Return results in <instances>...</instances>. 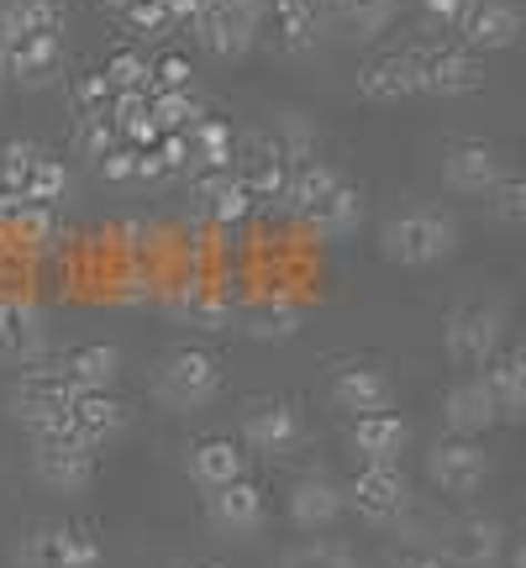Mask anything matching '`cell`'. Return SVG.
I'll return each instance as SVG.
<instances>
[{
	"label": "cell",
	"mask_w": 526,
	"mask_h": 568,
	"mask_svg": "<svg viewBox=\"0 0 526 568\" xmlns=\"http://www.w3.org/2000/svg\"><path fill=\"white\" fill-rule=\"evenodd\" d=\"M295 332H301V311L295 305H259L247 316V337H259V343H284Z\"/></svg>",
	"instance_id": "36"
},
{
	"label": "cell",
	"mask_w": 526,
	"mask_h": 568,
	"mask_svg": "<svg viewBox=\"0 0 526 568\" xmlns=\"http://www.w3.org/2000/svg\"><path fill=\"white\" fill-rule=\"evenodd\" d=\"M184 468H190V479H195L201 489H222V485H232V479H243L247 474V453H243L237 437H226V432H205V437L190 443Z\"/></svg>",
	"instance_id": "17"
},
{
	"label": "cell",
	"mask_w": 526,
	"mask_h": 568,
	"mask_svg": "<svg viewBox=\"0 0 526 568\" xmlns=\"http://www.w3.org/2000/svg\"><path fill=\"white\" fill-rule=\"evenodd\" d=\"M148 74H159V90H184V84H190V69H184V59H163L159 69H148Z\"/></svg>",
	"instance_id": "44"
},
{
	"label": "cell",
	"mask_w": 526,
	"mask_h": 568,
	"mask_svg": "<svg viewBox=\"0 0 526 568\" xmlns=\"http://www.w3.org/2000/svg\"><path fill=\"white\" fill-rule=\"evenodd\" d=\"M426 479L443 489V495H474V489H485L489 479V453L479 447V437H453L447 432L443 443L426 453Z\"/></svg>",
	"instance_id": "12"
},
{
	"label": "cell",
	"mask_w": 526,
	"mask_h": 568,
	"mask_svg": "<svg viewBox=\"0 0 526 568\" xmlns=\"http://www.w3.org/2000/svg\"><path fill=\"white\" fill-rule=\"evenodd\" d=\"M195 211H201L205 222H243L247 211H253V201H247L243 180H232L226 169H216V174L195 180Z\"/></svg>",
	"instance_id": "31"
},
{
	"label": "cell",
	"mask_w": 526,
	"mask_h": 568,
	"mask_svg": "<svg viewBox=\"0 0 526 568\" xmlns=\"http://www.w3.org/2000/svg\"><path fill=\"white\" fill-rule=\"evenodd\" d=\"M184 316H190L195 326H205V332H216V326H222L232 311H226L222 301H211V295H195V301L184 305Z\"/></svg>",
	"instance_id": "42"
},
{
	"label": "cell",
	"mask_w": 526,
	"mask_h": 568,
	"mask_svg": "<svg viewBox=\"0 0 526 568\" xmlns=\"http://www.w3.org/2000/svg\"><path fill=\"white\" fill-rule=\"evenodd\" d=\"M184 148H190V163H201L205 174H216L232 159V132L222 122H195L184 132Z\"/></svg>",
	"instance_id": "34"
},
{
	"label": "cell",
	"mask_w": 526,
	"mask_h": 568,
	"mask_svg": "<svg viewBox=\"0 0 526 568\" xmlns=\"http://www.w3.org/2000/svg\"><path fill=\"white\" fill-rule=\"evenodd\" d=\"M42 343H48V326H42L38 305L0 301V364H11V368L38 364Z\"/></svg>",
	"instance_id": "22"
},
{
	"label": "cell",
	"mask_w": 526,
	"mask_h": 568,
	"mask_svg": "<svg viewBox=\"0 0 526 568\" xmlns=\"http://www.w3.org/2000/svg\"><path fill=\"white\" fill-rule=\"evenodd\" d=\"M153 395H159L169 410H201L222 395V358L205 353V347H174L159 364V379H153Z\"/></svg>",
	"instance_id": "5"
},
{
	"label": "cell",
	"mask_w": 526,
	"mask_h": 568,
	"mask_svg": "<svg viewBox=\"0 0 526 568\" xmlns=\"http://www.w3.org/2000/svg\"><path fill=\"white\" fill-rule=\"evenodd\" d=\"M263 21L274 32V48H284V53H311L322 38L316 0H263Z\"/></svg>",
	"instance_id": "25"
},
{
	"label": "cell",
	"mask_w": 526,
	"mask_h": 568,
	"mask_svg": "<svg viewBox=\"0 0 526 568\" xmlns=\"http://www.w3.org/2000/svg\"><path fill=\"white\" fill-rule=\"evenodd\" d=\"M59 63H63V38H11V42H0V74L27 84V90H38V84L53 80Z\"/></svg>",
	"instance_id": "23"
},
{
	"label": "cell",
	"mask_w": 526,
	"mask_h": 568,
	"mask_svg": "<svg viewBox=\"0 0 526 568\" xmlns=\"http://www.w3.org/2000/svg\"><path fill=\"white\" fill-rule=\"evenodd\" d=\"M127 17H132V27H138L142 38H163V32L174 27L163 0H127Z\"/></svg>",
	"instance_id": "40"
},
{
	"label": "cell",
	"mask_w": 526,
	"mask_h": 568,
	"mask_svg": "<svg viewBox=\"0 0 526 568\" xmlns=\"http://www.w3.org/2000/svg\"><path fill=\"white\" fill-rule=\"evenodd\" d=\"M458 32H464L468 53H500L522 38V11H516V0H474L458 21Z\"/></svg>",
	"instance_id": "16"
},
{
	"label": "cell",
	"mask_w": 526,
	"mask_h": 568,
	"mask_svg": "<svg viewBox=\"0 0 526 568\" xmlns=\"http://www.w3.org/2000/svg\"><path fill=\"white\" fill-rule=\"evenodd\" d=\"M53 368L63 374L69 389H111L122 374V353L111 343H74Z\"/></svg>",
	"instance_id": "27"
},
{
	"label": "cell",
	"mask_w": 526,
	"mask_h": 568,
	"mask_svg": "<svg viewBox=\"0 0 526 568\" xmlns=\"http://www.w3.org/2000/svg\"><path fill=\"white\" fill-rule=\"evenodd\" d=\"M437 552L458 568H495L506 558V527L495 516H453L437 531Z\"/></svg>",
	"instance_id": "13"
},
{
	"label": "cell",
	"mask_w": 526,
	"mask_h": 568,
	"mask_svg": "<svg viewBox=\"0 0 526 568\" xmlns=\"http://www.w3.org/2000/svg\"><path fill=\"white\" fill-rule=\"evenodd\" d=\"M101 6H127V0H101Z\"/></svg>",
	"instance_id": "47"
},
{
	"label": "cell",
	"mask_w": 526,
	"mask_h": 568,
	"mask_svg": "<svg viewBox=\"0 0 526 568\" xmlns=\"http://www.w3.org/2000/svg\"><path fill=\"white\" fill-rule=\"evenodd\" d=\"M443 180L458 195H489L495 180H500V153L485 138H458L443 153Z\"/></svg>",
	"instance_id": "18"
},
{
	"label": "cell",
	"mask_w": 526,
	"mask_h": 568,
	"mask_svg": "<svg viewBox=\"0 0 526 568\" xmlns=\"http://www.w3.org/2000/svg\"><path fill=\"white\" fill-rule=\"evenodd\" d=\"M343 500L368 527H401V516L411 510V479L401 474V464H364L343 489Z\"/></svg>",
	"instance_id": "8"
},
{
	"label": "cell",
	"mask_w": 526,
	"mask_h": 568,
	"mask_svg": "<svg viewBox=\"0 0 526 568\" xmlns=\"http://www.w3.org/2000/svg\"><path fill=\"white\" fill-rule=\"evenodd\" d=\"M422 6H426V17H432V21H443V27H458L474 0H422Z\"/></svg>",
	"instance_id": "43"
},
{
	"label": "cell",
	"mask_w": 526,
	"mask_h": 568,
	"mask_svg": "<svg viewBox=\"0 0 526 568\" xmlns=\"http://www.w3.org/2000/svg\"><path fill=\"white\" fill-rule=\"evenodd\" d=\"M506 568H522V558H516V552H510V564Z\"/></svg>",
	"instance_id": "46"
},
{
	"label": "cell",
	"mask_w": 526,
	"mask_h": 568,
	"mask_svg": "<svg viewBox=\"0 0 526 568\" xmlns=\"http://www.w3.org/2000/svg\"><path fill=\"white\" fill-rule=\"evenodd\" d=\"M489 211H495V222L522 226L526 222V184L500 174V180H495V190H489Z\"/></svg>",
	"instance_id": "38"
},
{
	"label": "cell",
	"mask_w": 526,
	"mask_h": 568,
	"mask_svg": "<svg viewBox=\"0 0 526 568\" xmlns=\"http://www.w3.org/2000/svg\"><path fill=\"white\" fill-rule=\"evenodd\" d=\"M443 426L453 437H485L500 426V406L489 395L485 379H458V385L443 395Z\"/></svg>",
	"instance_id": "20"
},
{
	"label": "cell",
	"mask_w": 526,
	"mask_h": 568,
	"mask_svg": "<svg viewBox=\"0 0 526 568\" xmlns=\"http://www.w3.org/2000/svg\"><path fill=\"white\" fill-rule=\"evenodd\" d=\"M290 211H295L316 237L337 243L347 232H358V222H364V195H358V184H347L337 169L305 159L301 169H295V180H290Z\"/></svg>",
	"instance_id": "1"
},
{
	"label": "cell",
	"mask_w": 526,
	"mask_h": 568,
	"mask_svg": "<svg viewBox=\"0 0 526 568\" xmlns=\"http://www.w3.org/2000/svg\"><path fill=\"white\" fill-rule=\"evenodd\" d=\"M105 84H111V95H122V90H142L148 84V63L138 53H117V59H105Z\"/></svg>",
	"instance_id": "39"
},
{
	"label": "cell",
	"mask_w": 526,
	"mask_h": 568,
	"mask_svg": "<svg viewBox=\"0 0 526 568\" xmlns=\"http://www.w3.org/2000/svg\"><path fill=\"white\" fill-rule=\"evenodd\" d=\"M63 426L80 437V443L101 447L111 443L117 432L127 426V406L111 395V389H74V400H69V416H63Z\"/></svg>",
	"instance_id": "21"
},
{
	"label": "cell",
	"mask_w": 526,
	"mask_h": 568,
	"mask_svg": "<svg viewBox=\"0 0 526 568\" xmlns=\"http://www.w3.org/2000/svg\"><path fill=\"white\" fill-rule=\"evenodd\" d=\"M343 510H347L343 485L326 479V474H305V479H295V489H290V521L301 531H326Z\"/></svg>",
	"instance_id": "24"
},
{
	"label": "cell",
	"mask_w": 526,
	"mask_h": 568,
	"mask_svg": "<svg viewBox=\"0 0 526 568\" xmlns=\"http://www.w3.org/2000/svg\"><path fill=\"white\" fill-rule=\"evenodd\" d=\"M295 169H301V163L269 142L259 159H253V174L243 180L247 201H290V180H295Z\"/></svg>",
	"instance_id": "32"
},
{
	"label": "cell",
	"mask_w": 526,
	"mask_h": 568,
	"mask_svg": "<svg viewBox=\"0 0 526 568\" xmlns=\"http://www.w3.org/2000/svg\"><path fill=\"white\" fill-rule=\"evenodd\" d=\"M280 568H358V552L337 537H305L295 548H284Z\"/></svg>",
	"instance_id": "33"
},
{
	"label": "cell",
	"mask_w": 526,
	"mask_h": 568,
	"mask_svg": "<svg viewBox=\"0 0 526 568\" xmlns=\"http://www.w3.org/2000/svg\"><path fill=\"white\" fill-rule=\"evenodd\" d=\"M74 148H80L84 159H105V153H111V148H117V122H111V116H80V122H74Z\"/></svg>",
	"instance_id": "37"
},
{
	"label": "cell",
	"mask_w": 526,
	"mask_h": 568,
	"mask_svg": "<svg viewBox=\"0 0 526 568\" xmlns=\"http://www.w3.org/2000/svg\"><path fill=\"white\" fill-rule=\"evenodd\" d=\"M11 38H63L59 0H0V42Z\"/></svg>",
	"instance_id": "28"
},
{
	"label": "cell",
	"mask_w": 526,
	"mask_h": 568,
	"mask_svg": "<svg viewBox=\"0 0 526 568\" xmlns=\"http://www.w3.org/2000/svg\"><path fill=\"white\" fill-rule=\"evenodd\" d=\"M259 27H263V0H205L201 17H195V38L216 59H243L247 48L259 42Z\"/></svg>",
	"instance_id": "9"
},
{
	"label": "cell",
	"mask_w": 526,
	"mask_h": 568,
	"mask_svg": "<svg viewBox=\"0 0 526 568\" xmlns=\"http://www.w3.org/2000/svg\"><path fill=\"white\" fill-rule=\"evenodd\" d=\"M358 95L364 101H380V105H395L405 95H416V74H411V59L405 53H385L358 69Z\"/></svg>",
	"instance_id": "30"
},
{
	"label": "cell",
	"mask_w": 526,
	"mask_h": 568,
	"mask_svg": "<svg viewBox=\"0 0 526 568\" xmlns=\"http://www.w3.org/2000/svg\"><path fill=\"white\" fill-rule=\"evenodd\" d=\"M101 558L95 527L80 521H42L17 542V568H101Z\"/></svg>",
	"instance_id": "6"
},
{
	"label": "cell",
	"mask_w": 526,
	"mask_h": 568,
	"mask_svg": "<svg viewBox=\"0 0 526 568\" xmlns=\"http://www.w3.org/2000/svg\"><path fill=\"white\" fill-rule=\"evenodd\" d=\"M453 247H458V222H453L447 211H437V205L395 211V216L380 226V253H385L390 264L426 268V264H443Z\"/></svg>",
	"instance_id": "2"
},
{
	"label": "cell",
	"mask_w": 526,
	"mask_h": 568,
	"mask_svg": "<svg viewBox=\"0 0 526 568\" xmlns=\"http://www.w3.org/2000/svg\"><path fill=\"white\" fill-rule=\"evenodd\" d=\"M69 400H74V389L63 385L59 368H27L17 385H11V416H17V422L27 426L32 437L63 432Z\"/></svg>",
	"instance_id": "10"
},
{
	"label": "cell",
	"mask_w": 526,
	"mask_h": 568,
	"mask_svg": "<svg viewBox=\"0 0 526 568\" xmlns=\"http://www.w3.org/2000/svg\"><path fill=\"white\" fill-rule=\"evenodd\" d=\"M401 11V0H326V27L343 42H374L390 32V21Z\"/></svg>",
	"instance_id": "26"
},
{
	"label": "cell",
	"mask_w": 526,
	"mask_h": 568,
	"mask_svg": "<svg viewBox=\"0 0 526 568\" xmlns=\"http://www.w3.org/2000/svg\"><path fill=\"white\" fill-rule=\"evenodd\" d=\"M485 385L500 406V422H522L526 410V353L522 347H506L485 364Z\"/></svg>",
	"instance_id": "29"
},
{
	"label": "cell",
	"mask_w": 526,
	"mask_h": 568,
	"mask_svg": "<svg viewBox=\"0 0 526 568\" xmlns=\"http://www.w3.org/2000/svg\"><path fill=\"white\" fill-rule=\"evenodd\" d=\"M32 474L53 495H84L90 479H95V447L80 443L69 426L48 432V437H32Z\"/></svg>",
	"instance_id": "7"
},
{
	"label": "cell",
	"mask_w": 526,
	"mask_h": 568,
	"mask_svg": "<svg viewBox=\"0 0 526 568\" xmlns=\"http://www.w3.org/2000/svg\"><path fill=\"white\" fill-rule=\"evenodd\" d=\"M500 337H506V305L495 295H474V301L453 305V316L443 326V347L458 368H479L500 353Z\"/></svg>",
	"instance_id": "4"
},
{
	"label": "cell",
	"mask_w": 526,
	"mask_h": 568,
	"mask_svg": "<svg viewBox=\"0 0 526 568\" xmlns=\"http://www.w3.org/2000/svg\"><path fill=\"white\" fill-rule=\"evenodd\" d=\"M205 516H211V527L226 531V537H253L263 527V516H269V500H263V489L253 479H232L222 489H205Z\"/></svg>",
	"instance_id": "14"
},
{
	"label": "cell",
	"mask_w": 526,
	"mask_h": 568,
	"mask_svg": "<svg viewBox=\"0 0 526 568\" xmlns=\"http://www.w3.org/2000/svg\"><path fill=\"white\" fill-rule=\"evenodd\" d=\"M347 447L358 464H401V453L411 447V426L395 410H374V416H353L347 426Z\"/></svg>",
	"instance_id": "19"
},
{
	"label": "cell",
	"mask_w": 526,
	"mask_h": 568,
	"mask_svg": "<svg viewBox=\"0 0 526 568\" xmlns=\"http://www.w3.org/2000/svg\"><path fill=\"white\" fill-rule=\"evenodd\" d=\"M411 74H416V95H468L479 90V63L464 42H437V48H411Z\"/></svg>",
	"instance_id": "11"
},
{
	"label": "cell",
	"mask_w": 526,
	"mask_h": 568,
	"mask_svg": "<svg viewBox=\"0 0 526 568\" xmlns=\"http://www.w3.org/2000/svg\"><path fill=\"white\" fill-rule=\"evenodd\" d=\"M0 80H6V74H0Z\"/></svg>",
	"instance_id": "48"
},
{
	"label": "cell",
	"mask_w": 526,
	"mask_h": 568,
	"mask_svg": "<svg viewBox=\"0 0 526 568\" xmlns=\"http://www.w3.org/2000/svg\"><path fill=\"white\" fill-rule=\"evenodd\" d=\"M326 389H332V400L353 416H374V410H390L395 400V385H390L385 368L374 364H337L326 374Z\"/></svg>",
	"instance_id": "15"
},
{
	"label": "cell",
	"mask_w": 526,
	"mask_h": 568,
	"mask_svg": "<svg viewBox=\"0 0 526 568\" xmlns=\"http://www.w3.org/2000/svg\"><path fill=\"white\" fill-rule=\"evenodd\" d=\"M148 111H153L159 132H190V126L201 122V105H195L190 90H159V95L148 101Z\"/></svg>",
	"instance_id": "35"
},
{
	"label": "cell",
	"mask_w": 526,
	"mask_h": 568,
	"mask_svg": "<svg viewBox=\"0 0 526 568\" xmlns=\"http://www.w3.org/2000/svg\"><path fill=\"white\" fill-rule=\"evenodd\" d=\"M311 437V426H305V410L290 400V395H253L243 406V443L269 458V464H284V458H295Z\"/></svg>",
	"instance_id": "3"
},
{
	"label": "cell",
	"mask_w": 526,
	"mask_h": 568,
	"mask_svg": "<svg viewBox=\"0 0 526 568\" xmlns=\"http://www.w3.org/2000/svg\"><path fill=\"white\" fill-rule=\"evenodd\" d=\"M385 568H443V558H437V552H422V548H405V552H395Z\"/></svg>",
	"instance_id": "45"
},
{
	"label": "cell",
	"mask_w": 526,
	"mask_h": 568,
	"mask_svg": "<svg viewBox=\"0 0 526 568\" xmlns=\"http://www.w3.org/2000/svg\"><path fill=\"white\" fill-rule=\"evenodd\" d=\"M105 101H111V84H105L101 69H95V74H84V80L74 84V111H80V116H101Z\"/></svg>",
	"instance_id": "41"
}]
</instances>
